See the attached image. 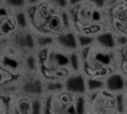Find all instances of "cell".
<instances>
[{"mask_svg":"<svg viewBox=\"0 0 127 114\" xmlns=\"http://www.w3.org/2000/svg\"><path fill=\"white\" fill-rule=\"evenodd\" d=\"M24 54H7L0 53V67L13 78H19L24 74V64H23Z\"/></svg>","mask_w":127,"mask_h":114,"instance_id":"1","label":"cell"},{"mask_svg":"<svg viewBox=\"0 0 127 114\" xmlns=\"http://www.w3.org/2000/svg\"><path fill=\"white\" fill-rule=\"evenodd\" d=\"M55 47L64 53L70 54L74 51H78V42H76V35L75 31H62L60 34L55 35Z\"/></svg>","mask_w":127,"mask_h":114,"instance_id":"2","label":"cell"},{"mask_svg":"<svg viewBox=\"0 0 127 114\" xmlns=\"http://www.w3.org/2000/svg\"><path fill=\"white\" fill-rule=\"evenodd\" d=\"M64 90L71 95L86 94V78L82 72H71L68 78L64 79Z\"/></svg>","mask_w":127,"mask_h":114,"instance_id":"3","label":"cell"},{"mask_svg":"<svg viewBox=\"0 0 127 114\" xmlns=\"http://www.w3.org/2000/svg\"><path fill=\"white\" fill-rule=\"evenodd\" d=\"M104 90L111 94L126 91V75L119 71H112L107 78H104Z\"/></svg>","mask_w":127,"mask_h":114,"instance_id":"4","label":"cell"},{"mask_svg":"<svg viewBox=\"0 0 127 114\" xmlns=\"http://www.w3.org/2000/svg\"><path fill=\"white\" fill-rule=\"evenodd\" d=\"M94 46H96L103 50H108V51H115V35L111 30H103L102 32H99L95 36V42Z\"/></svg>","mask_w":127,"mask_h":114,"instance_id":"5","label":"cell"},{"mask_svg":"<svg viewBox=\"0 0 127 114\" xmlns=\"http://www.w3.org/2000/svg\"><path fill=\"white\" fill-rule=\"evenodd\" d=\"M63 30V24H62V20H60V16H59V12L56 13H52L47 22L44 23V26L42 27V30L37 31V32H44V34H50V35H58L60 34Z\"/></svg>","mask_w":127,"mask_h":114,"instance_id":"6","label":"cell"},{"mask_svg":"<svg viewBox=\"0 0 127 114\" xmlns=\"http://www.w3.org/2000/svg\"><path fill=\"white\" fill-rule=\"evenodd\" d=\"M43 85H44V95H52L64 90V81H59V79H44Z\"/></svg>","mask_w":127,"mask_h":114,"instance_id":"7","label":"cell"},{"mask_svg":"<svg viewBox=\"0 0 127 114\" xmlns=\"http://www.w3.org/2000/svg\"><path fill=\"white\" fill-rule=\"evenodd\" d=\"M16 30H18V27H16V22H15V18H13V12H12L8 18H5L0 23V36L8 38Z\"/></svg>","mask_w":127,"mask_h":114,"instance_id":"8","label":"cell"},{"mask_svg":"<svg viewBox=\"0 0 127 114\" xmlns=\"http://www.w3.org/2000/svg\"><path fill=\"white\" fill-rule=\"evenodd\" d=\"M110 11V18L111 19H116L121 22H127V7H126V1L118 3L114 7L108 8Z\"/></svg>","mask_w":127,"mask_h":114,"instance_id":"9","label":"cell"},{"mask_svg":"<svg viewBox=\"0 0 127 114\" xmlns=\"http://www.w3.org/2000/svg\"><path fill=\"white\" fill-rule=\"evenodd\" d=\"M13 18H15L18 30H31V22H30V18L27 15L26 9L13 11Z\"/></svg>","mask_w":127,"mask_h":114,"instance_id":"10","label":"cell"},{"mask_svg":"<svg viewBox=\"0 0 127 114\" xmlns=\"http://www.w3.org/2000/svg\"><path fill=\"white\" fill-rule=\"evenodd\" d=\"M72 106L75 109V114H87L88 113V101L86 94L74 95Z\"/></svg>","mask_w":127,"mask_h":114,"instance_id":"11","label":"cell"},{"mask_svg":"<svg viewBox=\"0 0 127 114\" xmlns=\"http://www.w3.org/2000/svg\"><path fill=\"white\" fill-rule=\"evenodd\" d=\"M86 78V93H98L104 90V79L84 77Z\"/></svg>","mask_w":127,"mask_h":114,"instance_id":"12","label":"cell"},{"mask_svg":"<svg viewBox=\"0 0 127 114\" xmlns=\"http://www.w3.org/2000/svg\"><path fill=\"white\" fill-rule=\"evenodd\" d=\"M33 32H35V31H33ZM35 40H36V48L55 46V36L50 35V34L35 32Z\"/></svg>","mask_w":127,"mask_h":114,"instance_id":"13","label":"cell"},{"mask_svg":"<svg viewBox=\"0 0 127 114\" xmlns=\"http://www.w3.org/2000/svg\"><path fill=\"white\" fill-rule=\"evenodd\" d=\"M44 112H46V95L32 97L30 114H44Z\"/></svg>","mask_w":127,"mask_h":114,"instance_id":"14","label":"cell"},{"mask_svg":"<svg viewBox=\"0 0 127 114\" xmlns=\"http://www.w3.org/2000/svg\"><path fill=\"white\" fill-rule=\"evenodd\" d=\"M75 35H76V42H78V47H79V48H86V47L94 46L95 36L86 35V34L78 32V31H75Z\"/></svg>","mask_w":127,"mask_h":114,"instance_id":"15","label":"cell"},{"mask_svg":"<svg viewBox=\"0 0 127 114\" xmlns=\"http://www.w3.org/2000/svg\"><path fill=\"white\" fill-rule=\"evenodd\" d=\"M114 99H115V113L126 114V91L114 94Z\"/></svg>","mask_w":127,"mask_h":114,"instance_id":"16","label":"cell"},{"mask_svg":"<svg viewBox=\"0 0 127 114\" xmlns=\"http://www.w3.org/2000/svg\"><path fill=\"white\" fill-rule=\"evenodd\" d=\"M68 58H70V68L72 72H80L82 71V60L80 57H79L78 51H74V53L68 54Z\"/></svg>","mask_w":127,"mask_h":114,"instance_id":"17","label":"cell"},{"mask_svg":"<svg viewBox=\"0 0 127 114\" xmlns=\"http://www.w3.org/2000/svg\"><path fill=\"white\" fill-rule=\"evenodd\" d=\"M110 30L114 34H123V35H126L127 34V22H121V20H116V19H111V22H110Z\"/></svg>","mask_w":127,"mask_h":114,"instance_id":"18","label":"cell"},{"mask_svg":"<svg viewBox=\"0 0 127 114\" xmlns=\"http://www.w3.org/2000/svg\"><path fill=\"white\" fill-rule=\"evenodd\" d=\"M0 1L4 3L12 12L26 8V0H0Z\"/></svg>","mask_w":127,"mask_h":114,"instance_id":"19","label":"cell"},{"mask_svg":"<svg viewBox=\"0 0 127 114\" xmlns=\"http://www.w3.org/2000/svg\"><path fill=\"white\" fill-rule=\"evenodd\" d=\"M114 35H115V47H116V50L127 47V35H123V34H114Z\"/></svg>","mask_w":127,"mask_h":114,"instance_id":"20","label":"cell"},{"mask_svg":"<svg viewBox=\"0 0 127 114\" xmlns=\"http://www.w3.org/2000/svg\"><path fill=\"white\" fill-rule=\"evenodd\" d=\"M47 3H50L54 8H56L58 11H62V9H67V0H46Z\"/></svg>","mask_w":127,"mask_h":114,"instance_id":"21","label":"cell"},{"mask_svg":"<svg viewBox=\"0 0 127 114\" xmlns=\"http://www.w3.org/2000/svg\"><path fill=\"white\" fill-rule=\"evenodd\" d=\"M11 13H12L11 9H9L3 1H0V23H1L5 18H8Z\"/></svg>","mask_w":127,"mask_h":114,"instance_id":"22","label":"cell"},{"mask_svg":"<svg viewBox=\"0 0 127 114\" xmlns=\"http://www.w3.org/2000/svg\"><path fill=\"white\" fill-rule=\"evenodd\" d=\"M84 1L88 3L90 5H92L94 8L106 9V1H107V0H84Z\"/></svg>","mask_w":127,"mask_h":114,"instance_id":"23","label":"cell"},{"mask_svg":"<svg viewBox=\"0 0 127 114\" xmlns=\"http://www.w3.org/2000/svg\"><path fill=\"white\" fill-rule=\"evenodd\" d=\"M12 79H13V77L11 74H8L7 71H4L0 67V85L5 83V82H8V81H12Z\"/></svg>","mask_w":127,"mask_h":114,"instance_id":"24","label":"cell"},{"mask_svg":"<svg viewBox=\"0 0 127 114\" xmlns=\"http://www.w3.org/2000/svg\"><path fill=\"white\" fill-rule=\"evenodd\" d=\"M0 114H8V112H7V97H0Z\"/></svg>","mask_w":127,"mask_h":114,"instance_id":"25","label":"cell"},{"mask_svg":"<svg viewBox=\"0 0 127 114\" xmlns=\"http://www.w3.org/2000/svg\"><path fill=\"white\" fill-rule=\"evenodd\" d=\"M82 3H84V0H67V5H68V8L76 7V5H79V4H82Z\"/></svg>","mask_w":127,"mask_h":114,"instance_id":"26","label":"cell"},{"mask_svg":"<svg viewBox=\"0 0 127 114\" xmlns=\"http://www.w3.org/2000/svg\"><path fill=\"white\" fill-rule=\"evenodd\" d=\"M43 0H26V7L28 5H37L39 3H42Z\"/></svg>","mask_w":127,"mask_h":114,"instance_id":"27","label":"cell"},{"mask_svg":"<svg viewBox=\"0 0 127 114\" xmlns=\"http://www.w3.org/2000/svg\"><path fill=\"white\" fill-rule=\"evenodd\" d=\"M58 114H68V113L66 112V110H63V112H59V113H58Z\"/></svg>","mask_w":127,"mask_h":114,"instance_id":"28","label":"cell"},{"mask_svg":"<svg viewBox=\"0 0 127 114\" xmlns=\"http://www.w3.org/2000/svg\"><path fill=\"white\" fill-rule=\"evenodd\" d=\"M44 114H52V113H50L48 110H46V112H44Z\"/></svg>","mask_w":127,"mask_h":114,"instance_id":"29","label":"cell"}]
</instances>
